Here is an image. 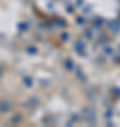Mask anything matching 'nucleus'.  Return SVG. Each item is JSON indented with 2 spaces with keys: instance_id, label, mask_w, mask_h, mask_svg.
I'll list each match as a JSON object with an SVG mask.
<instances>
[{
  "instance_id": "1",
  "label": "nucleus",
  "mask_w": 120,
  "mask_h": 127,
  "mask_svg": "<svg viewBox=\"0 0 120 127\" xmlns=\"http://www.w3.org/2000/svg\"><path fill=\"white\" fill-rule=\"evenodd\" d=\"M11 109V104L9 102H0V112H7Z\"/></svg>"
},
{
  "instance_id": "2",
  "label": "nucleus",
  "mask_w": 120,
  "mask_h": 127,
  "mask_svg": "<svg viewBox=\"0 0 120 127\" xmlns=\"http://www.w3.org/2000/svg\"><path fill=\"white\" fill-rule=\"evenodd\" d=\"M65 66H68L69 69H72V68H74V64H72V61H71V59H68V61L65 62Z\"/></svg>"
},
{
  "instance_id": "3",
  "label": "nucleus",
  "mask_w": 120,
  "mask_h": 127,
  "mask_svg": "<svg viewBox=\"0 0 120 127\" xmlns=\"http://www.w3.org/2000/svg\"><path fill=\"white\" fill-rule=\"evenodd\" d=\"M24 83H26L27 86H31V85H32V82H31L30 78H24Z\"/></svg>"
}]
</instances>
